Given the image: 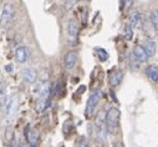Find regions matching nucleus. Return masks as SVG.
Returning <instances> with one entry per match:
<instances>
[{
    "label": "nucleus",
    "instance_id": "1",
    "mask_svg": "<svg viewBox=\"0 0 158 147\" xmlns=\"http://www.w3.org/2000/svg\"><path fill=\"white\" fill-rule=\"evenodd\" d=\"M120 110L116 107H111L105 115V120H106V125L107 128L114 133V131L120 126Z\"/></svg>",
    "mask_w": 158,
    "mask_h": 147
},
{
    "label": "nucleus",
    "instance_id": "2",
    "mask_svg": "<svg viewBox=\"0 0 158 147\" xmlns=\"http://www.w3.org/2000/svg\"><path fill=\"white\" fill-rule=\"evenodd\" d=\"M101 97H102V91L101 90H95L91 94V96L89 97L87 103H86V110H85L86 117H91L94 115V112H95V110H96V107H97Z\"/></svg>",
    "mask_w": 158,
    "mask_h": 147
},
{
    "label": "nucleus",
    "instance_id": "3",
    "mask_svg": "<svg viewBox=\"0 0 158 147\" xmlns=\"http://www.w3.org/2000/svg\"><path fill=\"white\" fill-rule=\"evenodd\" d=\"M18 110V96H9L3 106V112L6 117H14Z\"/></svg>",
    "mask_w": 158,
    "mask_h": 147
},
{
    "label": "nucleus",
    "instance_id": "4",
    "mask_svg": "<svg viewBox=\"0 0 158 147\" xmlns=\"http://www.w3.org/2000/svg\"><path fill=\"white\" fill-rule=\"evenodd\" d=\"M14 13H15V10H14V6L11 4L8 3L4 5L3 11H2V24L4 26H6L11 23L13 18H14Z\"/></svg>",
    "mask_w": 158,
    "mask_h": 147
},
{
    "label": "nucleus",
    "instance_id": "5",
    "mask_svg": "<svg viewBox=\"0 0 158 147\" xmlns=\"http://www.w3.org/2000/svg\"><path fill=\"white\" fill-rule=\"evenodd\" d=\"M67 35H69V41L72 46H75L77 44V36H78V26L77 24L71 20L67 25Z\"/></svg>",
    "mask_w": 158,
    "mask_h": 147
},
{
    "label": "nucleus",
    "instance_id": "6",
    "mask_svg": "<svg viewBox=\"0 0 158 147\" xmlns=\"http://www.w3.org/2000/svg\"><path fill=\"white\" fill-rule=\"evenodd\" d=\"M15 60L19 64H25L30 57V50L26 46H19L15 50Z\"/></svg>",
    "mask_w": 158,
    "mask_h": 147
},
{
    "label": "nucleus",
    "instance_id": "7",
    "mask_svg": "<svg viewBox=\"0 0 158 147\" xmlns=\"http://www.w3.org/2000/svg\"><path fill=\"white\" fill-rule=\"evenodd\" d=\"M21 78L27 84H34L37 79V72L31 67H25L21 70Z\"/></svg>",
    "mask_w": 158,
    "mask_h": 147
},
{
    "label": "nucleus",
    "instance_id": "8",
    "mask_svg": "<svg viewBox=\"0 0 158 147\" xmlns=\"http://www.w3.org/2000/svg\"><path fill=\"white\" fill-rule=\"evenodd\" d=\"M76 62H77V52L76 51H69L65 56V60H64L65 67L67 70H71V69H73Z\"/></svg>",
    "mask_w": 158,
    "mask_h": 147
},
{
    "label": "nucleus",
    "instance_id": "9",
    "mask_svg": "<svg viewBox=\"0 0 158 147\" xmlns=\"http://www.w3.org/2000/svg\"><path fill=\"white\" fill-rule=\"evenodd\" d=\"M132 52L135 54V56L138 59V61H139V62H146V61L148 60V57H149V56H148V54L146 52L144 46H141V45H136Z\"/></svg>",
    "mask_w": 158,
    "mask_h": 147
},
{
    "label": "nucleus",
    "instance_id": "10",
    "mask_svg": "<svg viewBox=\"0 0 158 147\" xmlns=\"http://www.w3.org/2000/svg\"><path fill=\"white\" fill-rule=\"evenodd\" d=\"M146 75L148 76V79L153 82H158V67L154 65L147 66L146 69Z\"/></svg>",
    "mask_w": 158,
    "mask_h": 147
},
{
    "label": "nucleus",
    "instance_id": "11",
    "mask_svg": "<svg viewBox=\"0 0 158 147\" xmlns=\"http://www.w3.org/2000/svg\"><path fill=\"white\" fill-rule=\"evenodd\" d=\"M48 105H49V99H46V97H37L36 103H35V111L37 114H41L44 110L48 107Z\"/></svg>",
    "mask_w": 158,
    "mask_h": 147
},
{
    "label": "nucleus",
    "instance_id": "12",
    "mask_svg": "<svg viewBox=\"0 0 158 147\" xmlns=\"http://www.w3.org/2000/svg\"><path fill=\"white\" fill-rule=\"evenodd\" d=\"M122 78H123L122 71H117V72L112 74L111 78H110V85H111L112 87L118 86V85L121 84V81H122Z\"/></svg>",
    "mask_w": 158,
    "mask_h": 147
},
{
    "label": "nucleus",
    "instance_id": "13",
    "mask_svg": "<svg viewBox=\"0 0 158 147\" xmlns=\"http://www.w3.org/2000/svg\"><path fill=\"white\" fill-rule=\"evenodd\" d=\"M25 136H26V140H27V142L31 145V147H34L35 146V143H36V141H37V136H39V133H37V131H35V130H25Z\"/></svg>",
    "mask_w": 158,
    "mask_h": 147
},
{
    "label": "nucleus",
    "instance_id": "14",
    "mask_svg": "<svg viewBox=\"0 0 158 147\" xmlns=\"http://www.w3.org/2000/svg\"><path fill=\"white\" fill-rule=\"evenodd\" d=\"M144 49H146V52L148 54V56L152 57V56H154V54H156V51H157V45H156L154 41L148 40V41L144 44Z\"/></svg>",
    "mask_w": 158,
    "mask_h": 147
},
{
    "label": "nucleus",
    "instance_id": "15",
    "mask_svg": "<svg viewBox=\"0 0 158 147\" xmlns=\"http://www.w3.org/2000/svg\"><path fill=\"white\" fill-rule=\"evenodd\" d=\"M141 21H142V16H141V14L138 11H135V13L131 14V16H130V24L133 27H138L139 24H141Z\"/></svg>",
    "mask_w": 158,
    "mask_h": 147
},
{
    "label": "nucleus",
    "instance_id": "16",
    "mask_svg": "<svg viewBox=\"0 0 158 147\" xmlns=\"http://www.w3.org/2000/svg\"><path fill=\"white\" fill-rule=\"evenodd\" d=\"M139 65H141V62L138 61V59L135 56V54L132 52L131 55H130V66H131V69L132 70H137L138 67H139Z\"/></svg>",
    "mask_w": 158,
    "mask_h": 147
},
{
    "label": "nucleus",
    "instance_id": "17",
    "mask_svg": "<svg viewBox=\"0 0 158 147\" xmlns=\"http://www.w3.org/2000/svg\"><path fill=\"white\" fill-rule=\"evenodd\" d=\"M133 26L128 23L127 25H126V27H125V38H126V40H131L132 39V36H133Z\"/></svg>",
    "mask_w": 158,
    "mask_h": 147
},
{
    "label": "nucleus",
    "instance_id": "18",
    "mask_svg": "<svg viewBox=\"0 0 158 147\" xmlns=\"http://www.w3.org/2000/svg\"><path fill=\"white\" fill-rule=\"evenodd\" d=\"M5 138H6L8 142H13L14 141V128L11 126L6 127V130H5Z\"/></svg>",
    "mask_w": 158,
    "mask_h": 147
},
{
    "label": "nucleus",
    "instance_id": "19",
    "mask_svg": "<svg viewBox=\"0 0 158 147\" xmlns=\"http://www.w3.org/2000/svg\"><path fill=\"white\" fill-rule=\"evenodd\" d=\"M96 51H97V56H98V59H100L101 61H106V60L108 59V54H107L106 50H103V49H97Z\"/></svg>",
    "mask_w": 158,
    "mask_h": 147
},
{
    "label": "nucleus",
    "instance_id": "20",
    "mask_svg": "<svg viewBox=\"0 0 158 147\" xmlns=\"http://www.w3.org/2000/svg\"><path fill=\"white\" fill-rule=\"evenodd\" d=\"M151 21H152V25L156 27V30H158V13L157 11H153L151 14Z\"/></svg>",
    "mask_w": 158,
    "mask_h": 147
},
{
    "label": "nucleus",
    "instance_id": "21",
    "mask_svg": "<svg viewBox=\"0 0 158 147\" xmlns=\"http://www.w3.org/2000/svg\"><path fill=\"white\" fill-rule=\"evenodd\" d=\"M78 3V0H66L65 2V10H71L76 4Z\"/></svg>",
    "mask_w": 158,
    "mask_h": 147
},
{
    "label": "nucleus",
    "instance_id": "22",
    "mask_svg": "<svg viewBox=\"0 0 158 147\" xmlns=\"http://www.w3.org/2000/svg\"><path fill=\"white\" fill-rule=\"evenodd\" d=\"M131 5H132V0H123V5H122V9H125V10H128Z\"/></svg>",
    "mask_w": 158,
    "mask_h": 147
},
{
    "label": "nucleus",
    "instance_id": "23",
    "mask_svg": "<svg viewBox=\"0 0 158 147\" xmlns=\"http://www.w3.org/2000/svg\"><path fill=\"white\" fill-rule=\"evenodd\" d=\"M80 147H87V140H86V137H81L80 138Z\"/></svg>",
    "mask_w": 158,
    "mask_h": 147
},
{
    "label": "nucleus",
    "instance_id": "24",
    "mask_svg": "<svg viewBox=\"0 0 158 147\" xmlns=\"http://www.w3.org/2000/svg\"><path fill=\"white\" fill-rule=\"evenodd\" d=\"M5 71H6V72H11V71H13V65H8V66H5Z\"/></svg>",
    "mask_w": 158,
    "mask_h": 147
},
{
    "label": "nucleus",
    "instance_id": "25",
    "mask_svg": "<svg viewBox=\"0 0 158 147\" xmlns=\"http://www.w3.org/2000/svg\"><path fill=\"white\" fill-rule=\"evenodd\" d=\"M157 13H158V9H157Z\"/></svg>",
    "mask_w": 158,
    "mask_h": 147
}]
</instances>
